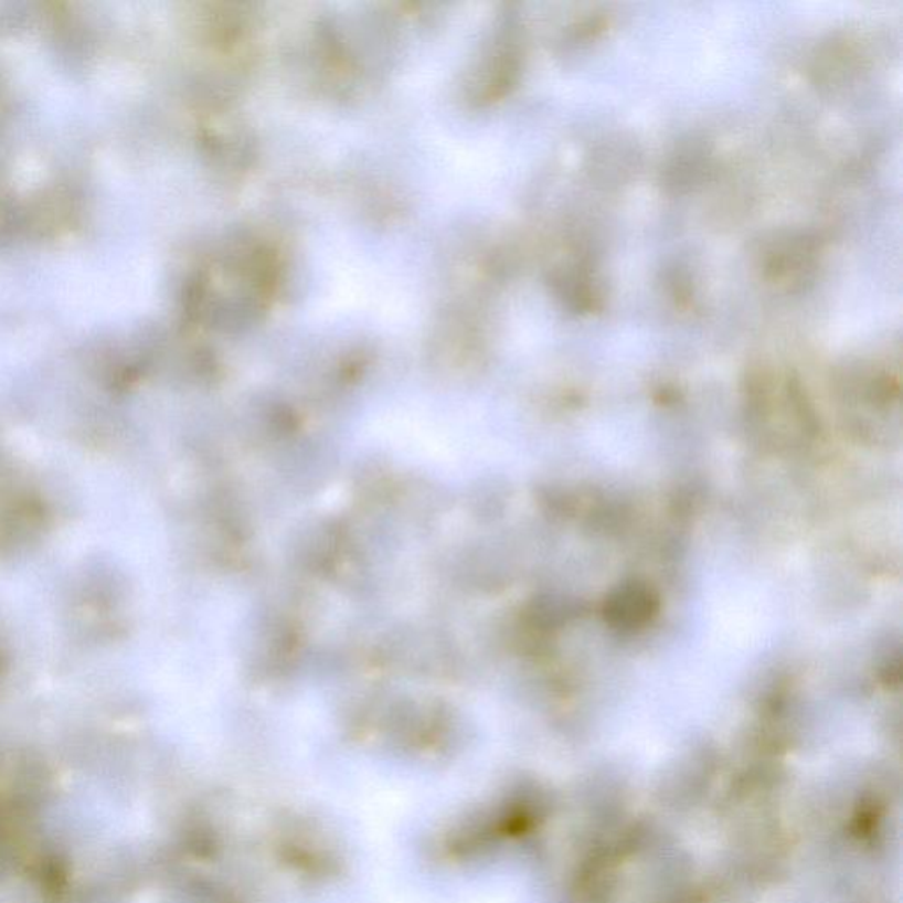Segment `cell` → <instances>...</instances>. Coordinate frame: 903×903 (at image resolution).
<instances>
[{"label":"cell","instance_id":"obj_1","mask_svg":"<svg viewBox=\"0 0 903 903\" xmlns=\"http://www.w3.org/2000/svg\"><path fill=\"white\" fill-rule=\"evenodd\" d=\"M654 609L655 601L651 593L639 584H628L618 593H614L613 598L607 602L605 614L609 616L610 622L634 627L645 623Z\"/></svg>","mask_w":903,"mask_h":903}]
</instances>
